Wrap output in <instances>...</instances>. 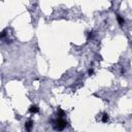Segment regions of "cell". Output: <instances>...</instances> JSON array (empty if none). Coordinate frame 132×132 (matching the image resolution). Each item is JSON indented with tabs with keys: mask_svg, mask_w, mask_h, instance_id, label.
Instances as JSON below:
<instances>
[{
	"mask_svg": "<svg viewBox=\"0 0 132 132\" xmlns=\"http://www.w3.org/2000/svg\"><path fill=\"white\" fill-rule=\"evenodd\" d=\"M52 123H53L54 129L57 130V131H63V130L66 128V126H67V124H68L67 121H65V120L62 119V118H58V119L54 120Z\"/></svg>",
	"mask_w": 132,
	"mask_h": 132,
	"instance_id": "1",
	"label": "cell"
},
{
	"mask_svg": "<svg viewBox=\"0 0 132 132\" xmlns=\"http://www.w3.org/2000/svg\"><path fill=\"white\" fill-rule=\"evenodd\" d=\"M33 124H34V122H33L32 120H29V121L26 122V124H25V129L27 130V132H31V130H32V128H33Z\"/></svg>",
	"mask_w": 132,
	"mask_h": 132,
	"instance_id": "2",
	"label": "cell"
},
{
	"mask_svg": "<svg viewBox=\"0 0 132 132\" xmlns=\"http://www.w3.org/2000/svg\"><path fill=\"white\" fill-rule=\"evenodd\" d=\"M38 111H39V107L36 104H32L29 107V112H31V113H37Z\"/></svg>",
	"mask_w": 132,
	"mask_h": 132,
	"instance_id": "3",
	"label": "cell"
},
{
	"mask_svg": "<svg viewBox=\"0 0 132 132\" xmlns=\"http://www.w3.org/2000/svg\"><path fill=\"white\" fill-rule=\"evenodd\" d=\"M117 20H118L119 25H120L121 27H123V25L125 24V20H124L123 16H122V15H120V14H117Z\"/></svg>",
	"mask_w": 132,
	"mask_h": 132,
	"instance_id": "4",
	"label": "cell"
},
{
	"mask_svg": "<svg viewBox=\"0 0 132 132\" xmlns=\"http://www.w3.org/2000/svg\"><path fill=\"white\" fill-rule=\"evenodd\" d=\"M65 114H66L65 111H64L61 107H58V109H57V116H58V118H62V119H63V117H64Z\"/></svg>",
	"mask_w": 132,
	"mask_h": 132,
	"instance_id": "5",
	"label": "cell"
},
{
	"mask_svg": "<svg viewBox=\"0 0 132 132\" xmlns=\"http://www.w3.org/2000/svg\"><path fill=\"white\" fill-rule=\"evenodd\" d=\"M109 121V117H108V114L106 113V112H104L103 114H102V118H101V122L102 123H107Z\"/></svg>",
	"mask_w": 132,
	"mask_h": 132,
	"instance_id": "6",
	"label": "cell"
},
{
	"mask_svg": "<svg viewBox=\"0 0 132 132\" xmlns=\"http://www.w3.org/2000/svg\"><path fill=\"white\" fill-rule=\"evenodd\" d=\"M93 36H94V33H93V32H89V33H88V37H87V39L90 40V39L93 38Z\"/></svg>",
	"mask_w": 132,
	"mask_h": 132,
	"instance_id": "7",
	"label": "cell"
},
{
	"mask_svg": "<svg viewBox=\"0 0 132 132\" xmlns=\"http://www.w3.org/2000/svg\"><path fill=\"white\" fill-rule=\"evenodd\" d=\"M88 74H89V75H93V74H94V70H93V69H89V70H88Z\"/></svg>",
	"mask_w": 132,
	"mask_h": 132,
	"instance_id": "8",
	"label": "cell"
}]
</instances>
